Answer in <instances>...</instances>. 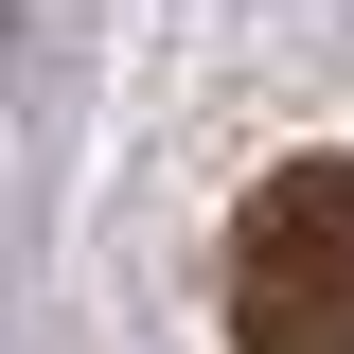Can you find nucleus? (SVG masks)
I'll list each match as a JSON object with an SVG mask.
<instances>
[{"label": "nucleus", "mask_w": 354, "mask_h": 354, "mask_svg": "<svg viewBox=\"0 0 354 354\" xmlns=\"http://www.w3.org/2000/svg\"><path fill=\"white\" fill-rule=\"evenodd\" d=\"M230 337L248 354H354V160H283L230 213Z\"/></svg>", "instance_id": "obj_1"}]
</instances>
